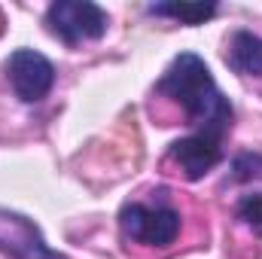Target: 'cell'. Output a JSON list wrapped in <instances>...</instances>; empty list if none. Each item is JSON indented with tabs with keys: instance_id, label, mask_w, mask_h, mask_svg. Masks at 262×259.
Listing matches in <instances>:
<instances>
[{
	"instance_id": "6da1fadb",
	"label": "cell",
	"mask_w": 262,
	"mask_h": 259,
	"mask_svg": "<svg viewBox=\"0 0 262 259\" xmlns=\"http://www.w3.org/2000/svg\"><path fill=\"white\" fill-rule=\"evenodd\" d=\"M156 95L174 101L189 125H195V134H210V137H226L235 122V107L216 85L210 67L195 52H180L162 79L156 82Z\"/></svg>"
},
{
	"instance_id": "7a4b0ae2",
	"label": "cell",
	"mask_w": 262,
	"mask_h": 259,
	"mask_svg": "<svg viewBox=\"0 0 262 259\" xmlns=\"http://www.w3.org/2000/svg\"><path fill=\"white\" fill-rule=\"evenodd\" d=\"M119 229L122 235L143 244V247H168L180 235V210L171 207L168 201H128L119 210Z\"/></svg>"
},
{
	"instance_id": "3957f363",
	"label": "cell",
	"mask_w": 262,
	"mask_h": 259,
	"mask_svg": "<svg viewBox=\"0 0 262 259\" xmlns=\"http://www.w3.org/2000/svg\"><path fill=\"white\" fill-rule=\"evenodd\" d=\"M110 15L92 0H55L46 9V28L64 46H82L107 34Z\"/></svg>"
},
{
	"instance_id": "277c9868",
	"label": "cell",
	"mask_w": 262,
	"mask_h": 259,
	"mask_svg": "<svg viewBox=\"0 0 262 259\" xmlns=\"http://www.w3.org/2000/svg\"><path fill=\"white\" fill-rule=\"evenodd\" d=\"M3 70H6V79H9L15 98L25 101V104L43 101L52 92V85H55V64L37 49H15V52H9Z\"/></svg>"
},
{
	"instance_id": "5b68a950",
	"label": "cell",
	"mask_w": 262,
	"mask_h": 259,
	"mask_svg": "<svg viewBox=\"0 0 262 259\" xmlns=\"http://www.w3.org/2000/svg\"><path fill=\"white\" fill-rule=\"evenodd\" d=\"M0 253L9 259H67L52 250L40 232V226L9 207H0Z\"/></svg>"
},
{
	"instance_id": "8992f818",
	"label": "cell",
	"mask_w": 262,
	"mask_h": 259,
	"mask_svg": "<svg viewBox=\"0 0 262 259\" xmlns=\"http://www.w3.org/2000/svg\"><path fill=\"white\" fill-rule=\"evenodd\" d=\"M168 162H174L186 180H201L223 162V140L192 131L189 137H180L168 146Z\"/></svg>"
},
{
	"instance_id": "52a82bcc",
	"label": "cell",
	"mask_w": 262,
	"mask_h": 259,
	"mask_svg": "<svg viewBox=\"0 0 262 259\" xmlns=\"http://www.w3.org/2000/svg\"><path fill=\"white\" fill-rule=\"evenodd\" d=\"M226 64L241 76H262V37L253 31H232L226 43Z\"/></svg>"
},
{
	"instance_id": "ba28073f",
	"label": "cell",
	"mask_w": 262,
	"mask_h": 259,
	"mask_svg": "<svg viewBox=\"0 0 262 259\" xmlns=\"http://www.w3.org/2000/svg\"><path fill=\"white\" fill-rule=\"evenodd\" d=\"M149 12L174 18L180 25H204L207 18L216 15V3H152Z\"/></svg>"
},
{
	"instance_id": "9c48e42d",
	"label": "cell",
	"mask_w": 262,
	"mask_h": 259,
	"mask_svg": "<svg viewBox=\"0 0 262 259\" xmlns=\"http://www.w3.org/2000/svg\"><path fill=\"white\" fill-rule=\"evenodd\" d=\"M235 217H238L244 226H250L256 235H262V192L241 195L238 204H235Z\"/></svg>"
},
{
	"instance_id": "30bf717a",
	"label": "cell",
	"mask_w": 262,
	"mask_h": 259,
	"mask_svg": "<svg viewBox=\"0 0 262 259\" xmlns=\"http://www.w3.org/2000/svg\"><path fill=\"white\" fill-rule=\"evenodd\" d=\"M232 180L244 183V180H262V153H241L232 162Z\"/></svg>"
}]
</instances>
